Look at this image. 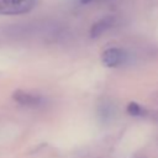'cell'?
Instances as JSON below:
<instances>
[{
  "instance_id": "1",
  "label": "cell",
  "mask_w": 158,
  "mask_h": 158,
  "mask_svg": "<svg viewBox=\"0 0 158 158\" xmlns=\"http://www.w3.org/2000/svg\"><path fill=\"white\" fill-rule=\"evenodd\" d=\"M37 0H0V15H21L31 11Z\"/></svg>"
},
{
  "instance_id": "2",
  "label": "cell",
  "mask_w": 158,
  "mask_h": 158,
  "mask_svg": "<svg viewBox=\"0 0 158 158\" xmlns=\"http://www.w3.org/2000/svg\"><path fill=\"white\" fill-rule=\"evenodd\" d=\"M125 52L120 48H107L102 52L101 62L104 65L109 68H115L121 65L125 62Z\"/></svg>"
},
{
  "instance_id": "3",
  "label": "cell",
  "mask_w": 158,
  "mask_h": 158,
  "mask_svg": "<svg viewBox=\"0 0 158 158\" xmlns=\"http://www.w3.org/2000/svg\"><path fill=\"white\" fill-rule=\"evenodd\" d=\"M12 98L21 105H25V106H38L41 102H42V98L40 95H36V94H31V93H26V91H22V90H17L14 93Z\"/></svg>"
},
{
  "instance_id": "4",
  "label": "cell",
  "mask_w": 158,
  "mask_h": 158,
  "mask_svg": "<svg viewBox=\"0 0 158 158\" xmlns=\"http://www.w3.org/2000/svg\"><path fill=\"white\" fill-rule=\"evenodd\" d=\"M114 23V17L112 16H105L104 19L99 20L98 22H95L90 30V36L91 37H99L100 35H102L106 30H109Z\"/></svg>"
},
{
  "instance_id": "5",
  "label": "cell",
  "mask_w": 158,
  "mask_h": 158,
  "mask_svg": "<svg viewBox=\"0 0 158 158\" xmlns=\"http://www.w3.org/2000/svg\"><path fill=\"white\" fill-rule=\"evenodd\" d=\"M127 112L130 115H132V116H142V115H144V110L137 102H130L127 105Z\"/></svg>"
},
{
  "instance_id": "6",
  "label": "cell",
  "mask_w": 158,
  "mask_h": 158,
  "mask_svg": "<svg viewBox=\"0 0 158 158\" xmlns=\"http://www.w3.org/2000/svg\"><path fill=\"white\" fill-rule=\"evenodd\" d=\"M90 1H91V0H81L83 4H86V2H90Z\"/></svg>"
}]
</instances>
